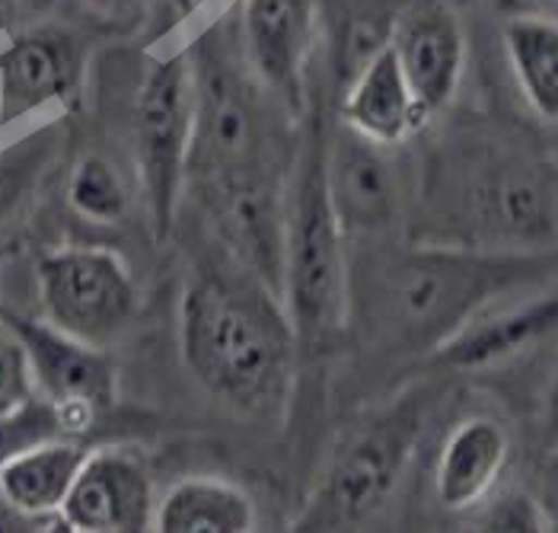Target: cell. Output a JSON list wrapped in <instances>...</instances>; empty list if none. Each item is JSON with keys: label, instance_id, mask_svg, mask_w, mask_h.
<instances>
[{"label": "cell", "instance_id": "6da1fadb", "mask_svg": "<svg viewBox=\"0 0 558 533\" xmlns=\"http://www.w3.org/2000/svg\"><path fill=\"white\" fill-rule=\"evenodd\" d=\"M558 253L405 246L348 256V316L399 352H437L498 298L543 281Z\"/></svg>", "mask_w": 558, "mask_h": 533}, {"label": "cell", "instance_id": "7a4b0ae2", "mask_svg": "<svg viewBox=\"0 0 558 533\" xmlns=\"http://www.w3.org/2000/svg\"><path fill=\"white\" fill-rule=\"evenodd\" d=\"M262 281L195 278L179 307V346L189 374L220 400L265 409L291 374V316Z\"/></svg>", "mask_w": 558, "mask_h": 533}, {"label": "cell", "instance_id": "3957f363", "mask_svg": "<svg viewBox=\"0 0 558 533\" xmlns=\"http://www.w3.org/2000/svg\"><path fill=\"white\" fill-rule=\"evenodd\" d=\"M326 150L313 129L284 233V301L303 346H329L348 323V237L332 205Z\"/></svg>", "mask_w": 558, "mask_h": 533}, {"label": "cell", "instance_id": "277c9868", "mask_svg": "<svg viewBox=\"0 0 558 533\" xmlns=\"http://www.w3.org/2000/svg\"><path fill=\"white\" fill-rule=\"evenodd\" d=\"M195 64V134L189 179L208 192L275 182V134L258 87L230 61L227 48L205 36Z\"/></svg>", "mask_w": 558, "mask_h": 533}, {"label": "cell", "instance_id": "5b68a950", "mask_svg": "<svg viewBox=\"0 0 558 533\" xmlns=\"http://www.w3.org/2000/svg\"><path fill=\"white\" fill-rule=\"evenodd\" d=\"M195 134V64L192 51L157 58L134 96V147L157 240H167L189 182Z\"/></svg>", "mask_w": 558, "mask_h": 533}, {"label": "cell", "instance_id": "8992f818", "mask_svg": "<svg viewBox=\"0 0 558 533\" xmlns=\"http://www.w3.org/2000/svg\"><path fill=\"white\" fill-rule=\"evenodd\" d=\"M422 432L418 402L392 409L336 460L319 489L294 518V531H351L380 514L415 453Z\"/></svg>", "mask_w": 558, "mask_h": 533}, {"label": "cell", "instance_id": "52a82bcc", "mask_svg": "<svg viewBox=\"0 0 558 533\" xmlns=\"http://www.w3.org/2000/svg\"><path fill=\"white\" fill-rule=\"evenodd\" d=\"M45 319L68 336L106 349L137 311L129 263L106 246H64L36 266Z\"/></svg>", "mask_w": 558, "mask_h": 533}, {"label": "cell", "instance_id": "ba28073f", "mask_svg": "<svg viewBox=\"0 0 558 533\" xmlns=\"http://www.w3.org/2000/svg\"><path fill=\"white\" fill-rule=\"evenodd\" d=\"M0 319L20 336L36 374V390L51 402L68 438L89 432L99 412L116 405V364L99 346L81 342L48 319L3 311Z\"/></svg>", "mask_w": 558, "mask_h": 533}, {"label": "cell", "instance_id": "9c48e42d", "mask_svg": "<svg viewBox=\"0 0 558 533\" xmlns=\"http://www.w3.org/2000/svg\"><path fill=\"white\" fill-rule=\"evenodd\" d=\"M473 227L492 243L539 246L558 237V179L526 157H492L466 185Z\"/></svg>", "mask_w": 558, "mask_h": 533}, {"label": "cell", "instance_id": "30bf717a", "mask_svg": "<svg viewBox=\"0 0 558 533\" xmlns=\"http://www.w3.org/2000/svg\"><path fill=\"white\" fill-rule=\"evenodd\" d=\"M154 514L157 498L141 453L89 447L58 518L74 533H144L154 531Z\"/></svg>", "mask_w": 558, "mask_h": 533}, {"label": "cell", "instance_id": "8fae6325", "mask_svg": "<svg viewBox=\"0 0 558 533\" xmlns=\"http://www.w3.org/2000/svg\"><path fill=\"white\" fill-rule=\"evenodd\" d=\"M389 45L418 102L422 122L428 125L434 116H440L453 102L463 81V68H466L463 23L450 3L418 0L399 16Z\"/></svg>", "mask_w": 558, "mask_h": 533}, {"label": "cell", "instance_id": "7c38bea8", "mask_svg": "<svg viewBox=\"0 0 558 533\" xmlns=\"http://www.w3.org/2000/svg\"><path fill=\"white\" fill-rule=\"evenodd\" d=\"M326 173L348 240H367L396 221L402 189L389 144H377L342 125V134L326 150Z\"/></svg>", "mask_w": 558, "mask_h": 533}, {"label": "cell", "instance_id": "4fadbf2b", "mask_svg": "<svg viewBox=\"0 0 558 533\" xmlns=\"http://www.w3.org/2000/svg\"><path fill=\"white\" fill-rule=\"evenodd\" d=\"M84 58L74 36L33 29L0 51V125L71 99L81 87Z\"/></svg>", "mask_w": 558, "mask_h": 533}, {"label": "cell", "instance_id": "5bb4252c", "mask_svg": "<svg viewBox=\"0 0 558 533\" xmlns=\"http://www.w3.org/2000/svg\"><path fill=\"white\" fill-rule=\"evenodd\" d=\"M250 68L291 112L303 109V71L313 48V0H243Z\"/></svg>", "mask_w": 558, "mask_h": 533}, {"label": "cell", "instance_id": "9a60e30c", "mask_svg": "<svg viewBox=\"0 0 558 533\" xmlns=\"http://www.w3.org/2000/svg\"><path fill=\"white\" fill-rule=\"evenodd\" d=\"M511 460V435L501 422L473 415L460 422L440 447L434 492L447 511H473L498 486Z\"/></svg>", "mask_w": 558, "mask_h": 533}, {"label": "cell", "instance_id": "2e32d148", "mask_svg": "<svg viewBox=\"0 0 558 533\" xmlns=\"http://www.w3.org/2000/svg\"><path fill=\"white\" fill-rule=\"evenodd\" d=\"M342 125L389 147H399L425 125L392 45H384L344 93Z\"/></svg>", "mask_w": 558, "mask_h": 533}, {"label": "cell", "instance_id": "e0dca14e", "mask_svg": "<svg viewBox=\"0 0 558 533\" xmlns=\"http://www.w3.org/2000/svg\"><path fill=\"white\" fill-rule=\"evenodd\" d=\"M89 447L77 445L68 435L45 438L39 445L13 453L0 467V501L20 518L43 521L61 514L71 486L84 467Z\"/></svg>", "mask_w": 558, "mask_h": 533}, {"label": "cell", "instance_id": "ac0fdd59", "mask_svg": "<svg viewBox=\"0 0 558 533\" xmlns=\"http://www.w3.org/2000/svg\"><path fill=\"white\" fill-rule=\"evenodd\" d=\"M558 329V291L546 298H533L526 304L505 307L495 313H478L453 339H447L434 361L460 371H473L485 364H498L505 358L530 349Z\"/></svg>", "mask_w": 558, "mask_h": 533}, {"label": "cell", "instance_id": "d6986e66", "mask_svg": "<svg viewBox=\"0 0 558 533\" xmlns=\"http://www.w3.org/2000/svg\"><path fill=\"white\" fill-rule=\"evenodd\" d=\"M154 531L160 533H250L256 505L246 492L217 476H192L157 501Z\"/></svg>", "mask_w": 558, "mask_h": 533}, {"label": "cell", "instance_id": "ffe728a7", "mask_svg": "<svg viewBox=\"0 0 558 533\" xmlns=\"http://www.w3.org/2000/svg\"><path fill=\"white\" fill-rule=\"evenodd\" d=\"M505 51L530 109L558 125V20L520 13L505 23Z\"/></svg>", "mask_w": 558, "mask_h": 533}, {"label": "cell", "instance_id": "44dd1931", "mask_svg": "<svg viewBox=\"0 0 558 533\" xmlns=\"http://www.w3.org/2000/svg\"><path fill=\"white\" fill-rule=\"evenodd\" d=\"M58 150H61L58 125L33 129L0 147V240L29 211Z\"/></svg>", "mask_w": 558, "mask_h": 533}, {"label": "cell", "instance_id": "7402d4cb", "mask_svg": "<svg viewBox=\"0 0 558 533\" xmlns=\"http://www.w3.org/2000/svg\"><path fill=\"white\" fill-rule=\"evenodd\" d=\"M68 202L74 215H81L89 223H102V227L122 223L131 208L122 170L102 154H86L77 160L68 182Z\"/></svg>", "mask_w": 558, "mask_h": 533}, {"label": "cell", "instance_id": "603a6c76", "mask_svg": "<svg viewBox=\"0 0 558 533\" xmlns=\"http://www.w3.org/2000/svg\"><path fill=\"white\" fill-rule=\"evenodd\" d=\"M39 397L29 352L20 336L0 319V415L20 412Z\"/></svg>", "mask_w": 558, "mask_h": 533}, {"label": "cell", "instance_id": "cb8c5ba5", "mask_svg": "<svg viewBox=\"0 0 558 533\" xmlns=\"http://www.w3.org/2000/svg\"><path fill=\"white\" fill-rule=\"evenodd\" d=\"M64 435L61 425H58V415L51 409V402L36 397L29 405H23L20 412H10V415H0V467L26 450L29 445H39L45 438H58Z\"/></svg>", "mask_w": 558, "mask_h": 533}, {"label": "cell", "instance_id": "d4e9b609", "mask_svg": "<svg viewBox=\"0 0 558 533\" xmlns=\"http://www.w3.org/2000/svg\"><path fill=\"white\" fill-rule=\"evenodd\" d=\"M475 528L478 531H553V521L539 498L526 492H508L478 514Z\"/></svg>", "mask_w": 558, "mask_h": 533}, {"label": "cell", "instance_id": "484cf974", "mask_svg": "<svg viewBox=\"0 0 558 533\" xmlns=\"http://www.w3.org/2000/svg\"><path fill=\"white\" fill-rule=\"evenodd\" d=\"M549 425H553V432L558 435V377L556 384H553V393H549Z\"/></svg>", "mask_w": 558, "mask_h": 533}, {"label": "cell", "instance_id": "4316f807", "mask_svg": "<svg viewBox=\"0 0 558 533\" xmlns=\"http://www.w3.org/2000/svg\"><path fill=\"white\" fill-rule=\"evenodd\" d=\"M192 3H208V0H192Z\"/></svg>", "mask_w": 558, "mask_h": 533}]
</instances>
